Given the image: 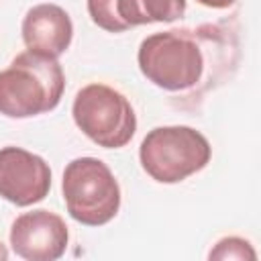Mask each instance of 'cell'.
I'll return each instance as SVG.
<instances>
[{
    "label": "cell",
    "mask_w": 261,
    "mask_h": 261,
    "mask_svg": "<svg viewBox=\"0 0 261 261\" xmlns=\"http://www.w3.org/2000/svg\"><path fill=\"white\" fill-rule=\"evenodd\" d=\"M141 73L165 92L192 90L204 75L206 57L196 31L171 29L145 37L137 51Z\"/></svg>",
    "instance_id": "obj_2"
},
{
    "label": "cell",
    "mask_w": 261,
    "mask_h": 261,
    "mask_svg": "<svg viewBox=\"0 0 261 261\" xmlns=\"http://www.w3.org/2000/svg\"><path fill=\"white\" fill-rule=\"evenodd\" d=\"M92 22L106 33H124L149 24L139 0H86Z\"/></svg>",
    "instance_id": "obj_9"
},
{
    "label": "cell",
    "mask_w": 261,
    "mask_h": 261,
    "mask_svg": "<svg viewBox=\"0 0 261 261\" xmlns=\"http://www.w3.org/2000/svg\"><path fill=\"white\" fill-rule=\"evenodd\" d=\"M71 116L75 126L98 147L120 149L137 130V114L128 98L106 84H88L77 90Z\"/></svg>",
    "instance_id": "obj_5"
},
{
    "label": "cell",
    "mask_w": 261,
    "mask_h": 261,
    "mask_svg": "<svg viewBox=\"0 0 261 261\" xmlns=\"http://www.w3.org/2000/svg\"><path fill=\"white\" fill-rule=\"evenodd\" d=\"M63 90L65 73L57 59L22 51L0 71V114L31 118L51 112L61 102Z\"/></svg>",
    "instance_id": "obj_1"
},
{
    "label": "cell",
    "mask_w": 261,
    "mask_h": 261,
    "mask_svg": "<svg viewBox=\"0 0 261 261\" xmlns=\"http://www.w3.org/2000/svg\"><path fill=\"white\" fill-rule=\"evenodd\" d=\"M20 35L27 51L59 59L71 45L73 22L61 6L45 2L27 10Z\"/></svg>",
    "instance_id": "obj_8"
},
{
    "label": "cell",
    "mask_w": 261,
    "mask_h": 261,
    "mask_svg": "<svg viewBox=\"0 0 261 261\" xmlns=\"http://www.w3.org/2000/svg\"><path fill=\"white\" fill-rule=\"evenodd\" d=\"M198 4L206 6V8H214V10H224V8H230L237 0H196Z\"/></svg>",
    "instance_id": "obj_12"
},
{
    "label": "cell",
    "mask_w": 261,
    "mask_h": 261,
    "mask_svg": "<svg viewBox=\"0 0 261 261\" xmlns=\"http://www.w3.org/2000/svg\"><path fill=\"white\" fill-rule=\"evenodd\" d=\"M145 18L151 22H173L184 16L186 0H139Z\"/></svg>",
    "instance_id": "obj_10"
},
{
    "label": "cell",
    "mask_w": 261,
    "mask_h": 261,
    "mask_svg": "<svg viewBox=\"0 0 261 261\" xmlns=\"http://www.w3.org/2000/svg\"><path fill=\"white\" fill-rule=\"evenodd\" d=\"M49 190L51 167L43 157L14 145L0 149V198L27 208L45 200Z\"/></svg>",
    "instance_id": "obj_6"
},
{
    "label": "cell",
    "mask_w": 261,
    "mask_h": 261,
    "mask_svg": "<svg viewBox=\"0 0 261 261\" xmlns=\"http://www.w3.org/2000/svg\"><path fill=\"white\" fill-rule=\"evenodd\" d=\"M69 243L65 220L45 208L24 212L10 226V247L27 261H55Z\"/></svg>",
    "instance_id": "obj_7"
},
{
    "label": "cell",
    "mask_w": 261,
    "mask_h": 261,
    "mask_svg": "<svg viewBox=\"0 0 261 261\" xmlns=\"http://www.w3.org/2000/svg\"><path fill=\"white\" fill-rule=\"evenodd\" d=\"M61 194L67 214L84 226L108 224L120 210V186L98 157H77L65 165Z\"/></svg>",
    "instance_id": "obj_4"
},
{
    "label": "cell",
    "mask_w": 261,
    "mask_h": 261,
    "mask_svg": "<svg viewBox=\"0 0 261 261\" xmlns=\"http://www.w3.org/2000/svg\"><path fill=\"white\" fill-rule=\"evenodd\" d=\"M212 157L208 139L186 124L151 128L139 147L143 171L157 184H179L202 171Z\"/></svg>",
    "instance_id": "obj_3"
},
{
    "label": "cell",
    "mask_w": 261,
    "mask_h": 261,
    "mask_svg": "<svg viewBox=\"0 0 261 261\" xmlns=\"http://www.w3.org/2000/svg\"><path fill=\"white\" fill-rule=\"evenodd\" d=\"M8 259V249L2 245V241H0V261H6Z\"/></svg>",
    "instance_id": "obj_13"
},
{
    "label": "cell",
    "mask_w": 261,
    "mask_h": 261,
    "mask_svg": "<svg viewBox=\"0 0 261 261\" xmlns=\"http://www.w3.org/2000/svg\"><path fill=\"white\" fill-rule=\"evenodd\" d=\"M210 259H255V251L249 241L241 237H224L208 255Z\"/></svg>",
    "instance_id": "obj_11"
}]
</instances>
